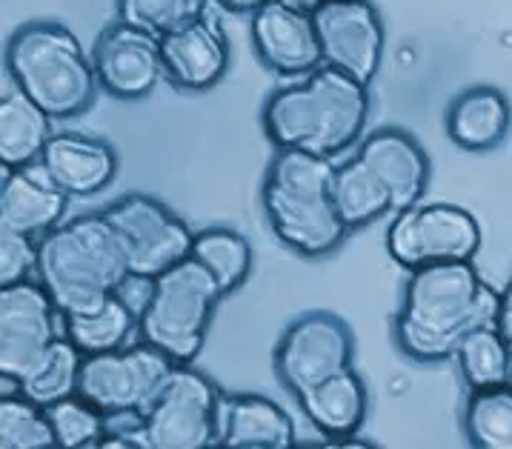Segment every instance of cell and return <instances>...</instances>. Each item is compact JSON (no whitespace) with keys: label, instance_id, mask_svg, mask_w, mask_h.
I'll list each match as a JSON object with an SVG mask.
<instances>
[{"label":"cell","instance_id":"6da1fadb","mask_svg":"<svg viewBox=\"0 0 512 449\" xmlns=\"http://www.w3.org/2000/svg\"><path fill=\"white\" fill-rule=\"evenodd\" d=\"M501 295L472 261H444L412 269L401 309L392 321L398 349L418 364L455 358L461 338L478 327L495 324Z\"/></svg>","mask_w":512,"mask_h":449},{"label":"cell","instance_id":"7a4b0ae2","mask_svg":"<svg viewBox=\"0 0 512 449\" xmlns=\"http://www.w3.org/2000/svg\"><path fill=\"white\" fill-rule=\"evenodd\" d=\"M369 118V86L332 66H318L304 81L275 89L261 123L275 149H301L338 158L361 141Z\"/></svg>","mask_w":512,"mask_h":449},{"label":"cell","instance_id":"3957f363","mask_svg":"<svg viewBox=\"0 0 512 449\" xmlns=\"http://www.w3.org/2000/svg\"><path fill=\"white\" fill-rule=\"evenodd\" d=\"M129 275L121 238L103 212L58 224L38 241L35 278L52 295L61 315L98 309Z\"/></svg>","mask_w":512,"mask_h":449},{"label":"cell","instance_id":"277c9868","mask_svg":"<svg viewBox=\"0 0 512 449\" xmlns=\"http://www.w3.org/2000/svg\"><path fill=\"white\" fill-rule=\"evenodd\" d=\"M332 158L301 149H275L261 186V204L281 244L301 258H327L347 241L332 204Z\"/></svg>","mask_w":512,"mask_h":449},{"label":"cell","instance_id":"5b68a950","mask_svg":"<svg viewBox=\"0 0 512 449\" xmlns=\"http://www.w3.org/2000/svg\"><path fill=\"white\" fill-rule=\"evenodd\" d=\"M9 81L41 106L52 121L83 115L98 95L92 55L81 41L55 21L23 23L3 49Z\"/></svg>","mask_w":512,"mask_h":449},{"label":"cell","instance_id":"8992f818","mask_svg":"<svg viewBox=\"0 0 512 449\" xmlns=\"http://www.w3.org/2000/svg\"><path fill=\"white\" fill-rule=\"evenodd\" d=\"M221 298V286L189 255L152 278L149 301L138 315L141 341L161 349L175 364H192L204 349Z\"/></svg>","mask_w":512,"mask_h":449},{"label":"cell","instance_id":"52a82bcc","mask_svg":"<svg viewBox=\"0 0 512 449\" xmlns=\"http://www.w3.org/2000/svg\"><path fill=\"white\" fill-rule=\"evenodd\" d=\"M221 389L192 364H175L149 401L144 429L152 449H204L218 438Z\"/></svg>","mask_w":512,"mask_h":449},{"label":"cell","instance_id":"ba28073f","mask_svg":"<svg viewBox=\"0 0 512 449\" xmlns=\"http://www.w3.org/2000/svg\"><path fill=\"white\" fill-rule=\"evenodd\" d=\"M355 335L344 318L327 309H312L298 315L278 338L272 364L281 387L292 398H301L307 389L327 381L329 375L352 367Z\"/></svg>","mask_w":512,"mask_h":449},{"label":"cell","instance_id":"9c48e42d","mask_svg":"<svg viewBox=\"0 0 512 449\" xmlns=\"http://www.w3.org/2000/svg\"><path fill=\"white\" fill-rule=\"evenodd\" d=\"M481 246V226L458 204H418L395 212L387 229V252L407 272L444 261H472Z\"/></svg>","mask_w":512,"mask_h":449},{"label":"cell","instance_id":"30bf717a","mask_svg":"<svg viewBox=\"0 0 512 449\" xmlns=\"http://www.w3.org/2000/svg\"><path fill=\"white\" fill-rule=\"evenodd\" d=\"M103 218L118 232L132 275L158 278L192 252L195 232L158 198L141 192L123 195L103 209Z\"/></svg>","mask_w":512,"mask_h":449},{"label":"cell","instance_id":"8fae6325","mask_svg":"<svg viewBox=\"0 0 512 449\" xmlns=\"http://www.w3.org/2000/svg\"><path fill=\"white\" fill-rule=\"evenodd\" d=\"M175 361L149 344L118 347L98 355H83L78 395L101 409L103 415L144 412L161 389Z\"/></svg>","mask_w":512,"mask_h":449},{"label":"cell","instance_id":"7c38bea8","mask_svg":"<svg viewBox=\"0 0 512 449\" xmlns=\"http://www.w3.org/2000/svg\"><path fill=\"white\" fill-rule=\"evenodd\" d=\"M321 61L358 83L375 81L384 58V23L369 0H321L312 12Z\"/></svg>","mask_w":512,"mask_h":449},{"label":"cell","instance_id":"4fadbf2b","mask_svg":"<svg viewBox=\"0 0 512 449\" xmlns=\"http://www.w3.org/2000/svg\"><path fill=\"white\" fill-rule=\"evenodd\" d=\"M61 312L38 278L0 286V375L21 381L58 341Z\"/></svg>","mask_w":512,"mask_h":449},{"label":"cell","instance_id":"5bb4252c","mask_svg":"<svg viewBox=\"0 0 512 449\" xmlns=\"http://www.w3.org/2000/svg\"><path fill=\"white\" fill-rule=\"evenodd\" d=\"M158 41L164 58V78L184 92L212 89L229 69V41L224 23L212 9V0Z\"/></svg>","mask_w":512,"mask_h":449},{"label":"cell","instance_id":"9a60e30c","mask_svg":"<svg viewBox=\"0 0 512 449\" xmlns=\"http://www.w3.org/2000/svg\"><path fill=\"white\" fill-rule=\"evenodd\" d=\"M92 66L98 86L121 101L146 98L164 78L161 41L138 26L115 23L103 29L92 46Z\"/></svg>","mask_w":512,"mask_h":449},{"label":"cell","instance_id":"2e32d148","mask_svg":"<svg viewBox=\"0 0 512 449\" xmlns=\"http://www.w3.org/2000/svg\"><path fill=\"white\" fill-rule=\"evenodd\" d=\"M249 32L255 55L275 75H309L324 63L309 12L269 0L258 12H252Z\"/></svg>","mask_w":512,"mask_h":449},{"label":"cell","instance_id":"e0dca14e","mask_svg":"<svg viewBox=\"0 0 512 449\" xmlns=\"http://www.w3.org/2000/svg\"><path fill=\"white\" fill-rule=\"evenodd\" d=\"M355 155L390 192L392 212L410 209L424 198L430 184V158L410 132L395 126L375 129L361 141Z\"/></svg>","mask_w":512,"mask_h":449},{"label":"cell","instance_id":"ac0fdd59","mask_svg":"<svg viewBox=\"0 0 512 449\" xmlns=\"http://www.w3.org/2000/svg\"><path fill=\"white\" fill-rule=\"evenodd\" d=\"M69 195L52 181L43 164L3 169L0 184V229H12L41 241L61 224Z\"/></svg>","mask_w":512,"mask_h":449},{"label":"cell","instance_id":"d6986e66","mask_svg":"<svg viewBox=\"0 0 512 449\" xmlns=\"http://www.w3.org/2000/svg\"><path fill=\"white\" fill-rule=\"evenodd\" d=\"M41 164L69 198H89L118 175V152L103 138L61 132L49 141Z\"/></svg>","mask_w":512,"mask_h":449},{"label":"cell","instance_id":"ffe728a7","mask_svg":"<svg viewBox=\"0 0 512 449\" xmlns=\"http://www.w3.org/2000/svg\"><path fill=\"white\" fill-rule=\"evenodd\" d=\"M298 444L295 424L281 404L264 395H221L215 447L289 449Z\"/></svg>","mask_w":512,"mask_h":449},{"label":"cell","instance_id":"44dd1931","mask_svg":"<svg viewBox=\"0 0 512 449\" xmlns=\"http://www.w3.org/2000/svg\"><path fill=\"white\" fill-rule=\"evenodd\" d=\"M295 401L301 404L309 424L327 438L324 447L341 441V438L358 435V429L367 421V384L361 381V375L352 367L329 375L327 381L315 384Z\"/></svg>","mask_w":512,"mask_h":449},{"label":"cell","instance_id":"7402d4cb","mask_svg":"<svg viewBox=\"0 0 512 449\" xmlns=\"http://www.w3.org/2000/svg\"><path fill=\"white\" fill-rule=\"evenodd\" d=\"M512 106L495 86L464 89L447 109V135L464 152H490L510 135Z\"/></svg>","mask_w":512,"mask_h":449},{"label":"cell","instance_id":"603a6c76","mask_svg":"<svg viewBox=\"0 0 512 449\" xmlns=\"http://www.w3.org/2000/svg\"><path fill=\"white\" fill-rule=\"evenodd\" d=\"M52 138V118L9 81L0 95V166L18 169L38 164Z\"/></svg>","mask_w":512,"mask_h":449},{"label":"cell","instance_id":"cb8c5ba5","mask_svg":"<svg viewBox=\"0 0 512 449\" xmlns=\"http://www.w3.org/2000/svg\"><path fill=\"white\" fill-rule=\"evenodd\" d=\"M332 204H335L341 224L347 226L349 232H358V229L375 224L378 218L392 212L390 192L384 189V184L375 178V172L358 155L352 161L335 166Z\"/></svg>","mask_w":512,"mask_h":449},{"label":"cell","instance_id":"d4e9b609","mask_svg":"<svg viewBox=\"0 0 512 449\" xmlns=\"http://www.w3.org/2000/svg\"><path fill=\"white\" fill-rule=\"evenodd\" d=\"M189 255L215 278V284L221 286L224 295L244 286L252 272V246L244 235L226 226H206L201 232H195Z\"/></svg>","mask_w":512,"mask_h":449},{"label":"cell","instance_id":"484cf974","mask_svg":"<svg viewBox=\"0 0 512 449\" xmlns=\"http://www.w3.org/2000/svg\"><path fill=\"white\" fill-rule=\"evenodd\" d=\"M66 338L81 349L83 355H98L126 344L129 332L138 324V315L126 307L121 295H112L106 304L81 315H61Z\"/></svg>","mask_w":512,"mask_h":449},{"label":"cell","instance_id":"4316f807","mask_svg":"<svg viewBox=\"0 0 512 449\" xmlns=\"http://www.w3.org/2000/svg\"><path fill=\"white\" fill-rule=\"evenodd\" d=\"M83 352L69 338H58L52 347L43 352V358L23 375L21 395L29 401L49 407L66 395L78 392V375H81Z\"/></svg>","mask_w":512,"mask_h":449},{"label":"cell","instance_id":"83f0119b","mask_svg":"<svg viewBox=\"0 0 512 449\" xmlns=\"http://www.w3.org/2000/svg\"><path fill=\"white\" fill-rule=\"evenodd\" d=\"M464 432L472 447L512 449V384L470 389Z\"/></svg>","mask_w":512,"mask_h":449},{"label":"cell","instance_id":"f1b7e54d","mask_svg":"<svg viewBox=\"0 0 512 449\" xmlns=\"http://www.w3.org/2000/svg\"><path fill=\"white\" fill-rule=\"evenodd\" d=\"M455 358H458L461 375L470 389L498 387V384L510 381L512 352L504 344V338L498 335L495 324L467 332L455 349Z\"/></svg>","mask_w":512,"mask_h":449},{"label":"cell","instance_id":"f546056e","mask_svg":"<svg viewBox=\"0 0 512 449\" xmlns=\"http://www.w3.org/2000/svg\"><path fill=\"white\" fill-rule=\"evenodd\" d=\"M58 447L46 409L26 395H0V449Z\"/></svg>","mask_w":512,"mask_h":449},{"label":"cell","instance_id":"4dcf8cb0","mask_svg":"<svg viewBox=\"0 0 512 449\" xmlns=\"http://www.w3.org/2000/svg\"><path fill=\"white\" fill-rule=\"evenodd\" d=\"M43 409H46V418L52 424L58 447L83 449L101 444L103 432H106V415L95 404H89L83 395H78V392L66 395V398Z\"/></svg>","mask_w":512,"mask_h":449},{"label":"cell","instance_id":"1f68e13d","mask_svg":"<svg viewBox=\"0 0 512 449\" xmlns=\"http://www.w3.org/2000/svg\"><path fill=\"white\" fill-rule=\"evenodd\" d=\"M198 9H201V3H195V0H118L121 21L138 26L155 38H161L178 23L192 18Z\"/></svg>","mask_w":512,"mask_h":449},{"label":"cell","instance_id":"d6a6232c","mask_svg":"<svg viewBox=\"0 0 512 449\" xmlns=\"http://www.w3.org/2000/svg\"><path fill=\"white\" fill-rule=\"evenodd\" d=\"M38 269V238L0 229V286L29 281Z\"/></svg>","mask_w":512,"mask_h":449},{"label":"cell","instance_id":"836d02e7","mask_svg":"<svg viewBox=\"0 0 512 449\" xmlns=\"http://www.w3.org/2000/svg\"><path fill=\"white\" fill-rule=\"evenodd\" d=\"M495 329L498 335L504 338V344L512 352V304L501 298V309H498V318H495Z\"/></svg>","mask_w":512,"mask_h":449},{"label":"cell","instance_id":"e575fe53","mask_svg":"<svg viewBox=\"0 0 512 449\" xmlns=\"http://www.w3.org/2000/svg\"><path fill=\"white\" fill-rule=\"evenodd\" d=\"M215 6H221L226 12H238V15H252V12H258L264 3L269 0H212Z\"/></svg>","mask_w":512,"mask_h":449},{"label":"cell","instance_id":"d590c367","mask_svg":"<svg viewBox=\"0 0 512 449\" xmlns=\"http://www.w3.org/2000/svg\"><path fill=\"white\" fill-rule=\"evenodd\" d=\"M278 3H284V6H292V9H301V12H315L318 9V3L321 0H278Z\"/></svg>","mask_w":512,"mask_h":449},{"label":"cell","instance_id":"8d00e7d4","mask_svg":"<svg viewBox=\"0 0 512 449\" xmlns=\"http://www.w3.org/2000/svg\"><path fill=\"white\" fill-rule=\"evenodd\" d=\"M501 298H504V301H510V304H512V281L507 284V289H504V295H501Z\"/></svg>","mask_w":512,"mask_h":449},{"label":"cell","instance_id":"74e56055","mask_svg":"<svg viewBox=\"0 0 512 449\" xmlns=\"http://www.w3.org/2000/svg\"><path fill=\"white\" fill-rule=\"evenodd\" d=\"M195 3H201V6H204V3H209V0H195Z\"/></svg>","mask_w":512,"mask_h":449}]
</instances>
